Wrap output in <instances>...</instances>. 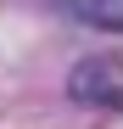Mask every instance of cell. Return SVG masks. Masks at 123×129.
Segmentation results:
<instances>
[{"label":"cell","mask_w":123,"mask_h":129,"mask_svg":"<svg viewBox=\"0 0 123 129\" xmlns=\"http://www.w3.org/2000/svg\"><path fill=\"white\" fill-rule=\"evenodd\" d=\"M67 95L84 101V107L123 112V56H84L67 73Z\"/></svg>","instance_id":"6da1fadb"},{"label":"cell","mask_w":123,"mask_h":129,"mask_svg":"<svg viewBox=\"0 0 123 129\" xmlns=\"http://www.w3.org/2000/svg\"><path fill=\"white\" fill-rule=\"evenodd\" d=\"M45 6L62 11V17H73V23H84V28L123 34V0H45Z\"/></svg>","instance_id":"7a4b0ae2"}]
</instances>
